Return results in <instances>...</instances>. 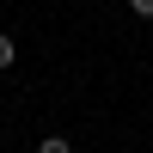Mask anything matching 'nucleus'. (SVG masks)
<instances>
[{
  "mask_svg": "<svg viewBox=\"0 0 153 153\" xmlns=\"http://www.w3.org/2000/svg\"><path fill=\"white\" fill-rule=\"evenodd\" d=\"M129 12H141V19H153V0H129Z\"/></svg>",
  "mask_w": 153,
  "mask_h": 153,
  "instance_id": "3",
  "label": "nucleus"
},
{
  "mask_svg": "<svg viewBox=\"0 0 153 153\" xmlns=\"http://www.w3.org/2000/svg\"><path fill=\"white\" fill-rule=\"evenodd\" d=\"M12 61H19V43H12V37H6V31H0V74H6V68H12Z\"/></svg>",
  "mask_w": 153,
  "mask_h": 153,
  "instance_id": "1",
  "label": "nucleus"
},
{
  "mask_svg": "<svg viewBox=\"0 0 153 153\" xmlns=\"http://www.w3.org/2000/svg\"><path fill=\"white\" fill-rule=\"evenodd\" d=\"M37 153H74V147H68V135H49V141L37 147Z\"/></svg>",
  "mask_w": 153,
  "mask_h": 153,
  "instance_id": "2",
  "label": "nucleus"
}]
</instances>
